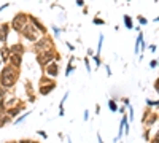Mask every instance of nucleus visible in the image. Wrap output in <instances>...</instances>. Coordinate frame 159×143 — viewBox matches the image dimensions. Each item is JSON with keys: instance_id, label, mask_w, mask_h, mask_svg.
<instances>
[{"instance_id": "25", "label": "nucleus", "mask_w": 159, "mask_h": 143, "mask_svg": "<svg viewBox=\"0 0 159 143\" xmlns=\"http://www.w3.org/2000/svg\"><path fill=\"white\" fill-rule=\"evenodd\" d=\"M11 121V119L10 118H8L7 116V114H3V116L2 118H0V127H3V126H5V124H8V122H10Z\"/></svg>"}, {"instance_id": "52", "label": "nucleus", "mask_w": 159, "mask_h": 143, "mask_svg": "<svg viewBox=\"0 0 159 143\" xmlns=\"http://www.w3.org/2000/svg\"><path fill=\"white\" fill-rule=\"evenodd\" d=\"M0 43H2V35H0Z\"/></svg>"}, {"instance_id": "13", "label": "nucleus", "mask_w": 159, "mask_h": 143, "mask_svg": "<svg viewBox=\"0 0 159 143\" xmlns=\"http://www.w3.org/2000/svg\"><path fill=\"white\" fill-rule=\"evenodd\" d=\"M26 53V48H24V45H21V43H16V45H13L10 46V54H19V56H22V54Z\"/></svg>"}, {"instance_id": "23", "label": "nucleus", "mask_w": 159, "mask_h": 143, "mask_svg": "<svg viewBox=\"0 0 159 143\" xmlns=\"http://www.w3.org/2000/svg\"><path fill=\"white\" fill-rule=\"evenodd\" d=\"M92 24H94V26H104V24H105V21H104V19H102V18H99V16H96V18H94V19H92Z\"/></svg>"}, {"instance_id": "54", "label": "nucleus", "mask_w": 159, "mask_h": 143, "mask_svg": "<svg viewBox=\"0 0 159 143\" xmlns=\"http://www.w3.org/2000/svg\"><path fill=\"white\" fill-rule=\"evenodd\" d=\"M32 143H38V142H32Z\"/></svg>"}, {"instance_id": "12", "label": "nucleus", "mask_w": 159, "mask_h": 143, "mask_svg": "<svg viewBox=\"0 0 159 143\" xmlns=\"http://www.w3.org/2000/svg\"><path fill=\"white\" fill-rule=\"evenodd\" d=\"M158 122V113L156 111H149V114L146 116V121H145V124H146V129H149V127H153L154 124Z\"/></svg>"}, {"instance_id": "3", "label": "nucleus", "mask_w": 159, "mask_h": 143, "mask_svg": "<svg viewBox=\"0 0 159 143\" xmlns=\"http://www.w3.org/2000/svg\"><path fill=\"white\" fill-rule=\"evenodd\" d=\"M56 56H57V53H56L53 48L46 49V51L37 54V62H38L40 67L45 68V65H48L49 62H56Z\"/></svg>"}, {"instance_id": "22", "label": "nucleus", "mask_w": 159, "mask_h": 143, "mask_svg": "<svg viewBox=\"0 0 159 143\" xmlns=\"http://www.w3.org/2000/svg\"><path fill=\"white\" fill-rule=\"evenodd\" d=\"M158 103H159V100H158V99H156V100L146 99V105H148V110H149V108H153V107L156 108V107H158Z\"/></svg>"}, {"instance_id": "1", "label": "nucleus", "mask_w": 159, "mask_h": 143, "mask_svg": "<svg viewBox=\"0 0 159 143\" xmlns=\"http://www.w3.org/2000/svg\"><path fill=\"white\" fill-rule=\"evenodd\" d=\"M18 78H19V70L18 68H13L10 65L2 67V72H0V86L7 91L11 89L16 84Z\"/></svg>"}, {"instance_id": "2", "label": "nucleus", "mask_w": 159, "mask_h": 143, "mask_svg": "<svg viewBox=\"0 0 159 143\" xmlns=\"http://www.w3.org/2000/svg\"><path fill=\"white\" fill-rule=\"evenodd\" d=\"M29 24V15L27 13H18V15L13 18V21L10 22V29H13L18 34H21V30L24 29V26Z\"/></svg>"}, {"instance_id": "5", "label": "nucleus", "mask_w": 159, "mask_h": 143, "mask_svg": "<svg viewBox=\"0 0 159 143\" xmlns=\"http://www.w3.org/2000/svg\"><path fill=\"white\" fill-rule=\"evenodd\" d=\"M21 35L24 37L26 40L32 41V43H35V41L38 40V32H37L30 24H26V26H24V29L21 30Z\"/></svg>"}, {"instance_id": "28", "label": "nucleus", "mask_w": 159, "mask_h": 143, "mask_svg": "<svg viewBox=\"0 0 159 143\" xmlns=\"http://www.w3.org/2000/svg\"><path fill=\"white\" fill-rule=\"evenodd\" d=\"M8 94H10V91L3 89V87H2V86H0V100H3V99H5V97H7V95H8Z\"/></svg>"}, {"instance_id": "9", "label": "nucleus", "mask_w": 159, "mask_h": 143, "mask_svg": "<svg viewBox=\"0 0 159 143\" xmlns=\"http://www.w3.org/2000/svg\"><path fill=\"white\" fill-rule=\"evenodd\" d=\"M22 108H24V105H22V102H19V103L16 105V107H13V108H10V110H7L5 114H7V116L10 118V119H13V118H16L18 114L22 111Z\"/></svg>"}, {"instance_id": "50", "label": "nucleus", "mask_w": 159, "mask_h": 143, "mask_svg": "<svg viewBox=\"0 0 159 143\" xmlns=\"http://www.w3.org/2000/svg\"><path fill=\"white\" fill-rule=\"evenodd\" d=\"M7 143H18V142H7Z\"/></svg>"}, {"instance_id": "11", "label": "nucleus", "mask_w": 159, "mask_h": 143, "mask_svg": "<svg viewBox=\"0 0 159 143\" xmlns=\"http://www.w3.org/2000/svg\"><path fill=\"white\" fill-rule=\"evenodd\" d=\"M10 24H7V22H3V24H0V35H2V43H5L8 40V34H10Z\"/></svg>"}, {"instance_id": "17", "label": "nucleus", "mask_w": 159, "mask_h": 143, "mask_svg": "<svg viewBox=\"0 0 159 143\" xmlns=\"http://www.w3.org/2000/svg\"><path fill=\"white\" fill-rule=\"evenodd\" d=\"M108 108H110V111L111 113H116V111H118V103H116V100L115 99H110L108 100Z\"/></svg>"}, {"instance_id": "30", "label": "nucleus", "mask_w": 159, "mask_h": 143, "mask_svg": "<svg viewBox=\"0 0 159 143\" xmlns=\"http://www.w3.org/2000/svg\"><path fill=\"white\" fill-rule=\"evenodd\" d=\"M51 30L54 32V37H59V34L62 32V29H59L57 26H51Z\"/></svg>"}, {"instance_id": "8", "label": "nucleus", "mask_w": 159, "mask_h": 143, "mask_svg": "<svg viewBox=\"0 0 159 143\" xmlns=\"http://www.w3.org/2000/svg\"><path fill=\"white\" fill-rule=\"evenodd\" d=\"M8 64H10V67L19 70V67L22 65V56H19V54H10V57H8Z\"/></svg>"}, {"instance_id": "14", "label": "nucleus", "mask_w": 159, "mask_h": 143, "mask_svg": "<svg viewBox=\"0 0 159 143\" xmlns=\"http://www.w3.org/2000/svg\"><path fill=\"white\" fill-rule=\"evenodd\" d=\"M2 103H3V107H5V111H7V110L16 107V105L19 103V100H18L16 97H10L8 100H2Z\"/></svg>"}, {"instance_id": "41", "label": "nucleus", "mask_w": 159, "mask_h": 143, "mask_svg": "<svg viewBox=\"0 0 159 143\" xmlns=\"http://www.w3.org/2000/svg\"><path fill=\"white\" fill-rule=\"evenodd\" d=\"M18 143H32V140H29V138H22V140H19Z\"/></svg>"}, {"instance_id": "18", "label": "nucleus", "mask_w": 159, "mask_h": 143, "mask_svg": "<svg viewBox=\"0 0 159 143\" xmlns=\"http://www.w3.org/2000/svg\"><path fill=\"white\" fill-rule=\"evenodd\" d=\"M104 38H105V37H104V34H100L99 35V45H97V49H96V56H100V51H102V45H104Z\"/></svg>"}, {"instance_id": "36", "label": "nucleus", "mask_w": 159, "mask_h": 143, "mask_svg": "<svg viewBox=\"0 0 159 143\" xmlns=\"http://www.w3.org/2000/svg\"><path fill=\"white\" fill-rule=\"evenodd\" d=\"M83 119H85V121L89 119V110H85V113H83Z\"/></svg>"}, {"instance_id": "33", "label": "nucleus", "mask_w": 159, "mask_h": 143, "mask_svg": "<svg viewBox=\"0 0 159 143\" xmlns=\"http://www.w3.org/2000/svg\"><path fill=\"white\" fill-rule=\"evenodd\" d=\"M148 49H149V51H151V53H156V51H158V45H154V43H151V45H149V46H148Z\"/></svg>"}, {"instance_id": "45", "label": "nucleus", "mask_w": 159, "mask_h": 143, "mask_svg": "<svg viewBox=\"0 0 159 143\" xmlns=\"http://www.w3.org/2000/svg\"><path fill=\"white\" fill-rule=\"evenodd\" d=\"M149 143H158V133L154 135V138H151V140H149Z\"/></svg>"}, {"instance_id": "15", "label": "nucleus", "mask_w": 159, "mask_h": 143, "mask_svg": "<svg viewBox=\"0 0 159 143\" xmlns=\"http://www.w3.org/2000/svg\"><path fill=\"white\" fill-rule=\"evenodd\" d=\"M8 57H10V48L8 46H2V49H0V61L5 64V62H8Z\"/></svg>"}, {"instance_id": "51", "label": "nucleus", "mask_w": 159, "mask_h": 143, "mask_svg": "<svg viewBox=\"0 0 159 143\" xmlns=\"http://www.w3.org/2000/svg\"><path fill=\"white\" fill-rule=\"evenodd\" d=\"M2 65H3V62H2V61H0V67H2Z\"/></svg>"}, {"instance_id": "27", "label": "nucleus", "mask_w": 159, "mask_h": 143, "mask_svg": "<svg viewBox=\"0 0 159 143\" xmlns=\"http://www.w3.org/2000/svg\"><path fill=\"white\" fill-rule=\"evenodd\" d=\"M85 65H86V72L88 73H91L92 72V67H91V62H89V57H85Z\"/></svg>"}, {"instance_id": "47", "label": "nucleus", "mask_w": 159, "mask_h": 143, "mask_svg": "<svg viewBox=\"0 0 159 143\" xmlns=\"http://www.w3.org/2000/svg\"><path fill=\"white\" fill-rule=\"evenodd\" d=\"M97 140H99V143H104V140H102V135L99 132H97Z\"/></svg>"}, {"instance_id": "40", "label": "nucleus", "mask_w": 159, "mask_h": 143, "mask_svg": "<svg viewBox=\"0 0 159 143\" xmlns=\"http://www.w3.org/2000/svg\"><path fill=\"white\" fill-rule=\"evenodd\" d=\"M105 70H107V75L111 76V68H110V65H105Z\"/></svg>"}, {"instance_id": "34", "label": "nucleus", "mask_w": 159, "mask_h": 143, "mask_svg": "<svg viewBox=\"0 0 159 143\" xmlns=\"http://www.w3.org/2000/svg\"><path fill=\"white\" fill-rule=\"evenodd\" d=\"M149 131H151V129H145V133H143L145 140H148V142H149Z\"/></svg>"}, {"instance_id": "20", "label": "nucleus", "mask_w": 159, "mask_h": 143, "mask_svg": "<svg viewBox=\"0 0 159 143\" xmlns=\"http://www.w3.org/2000/svg\"><path fill=\"white\" fill-rule=\"evenodd\" d=\"M32 111H30V110H29V111H26L24 114H21V116L19 118H18V119H15V121H13V124H21L22 121H24V119L27 118V116H29V114H30Z\"/></svg>"}, {"instance_id": "32", "label": "nucleus", "mask_w": 159, "mask_h": 143, "mask_svg": "<svg viewBox=\"0 0 159 143\" xmlns=\"http://www.w3.org/2000/svg\"><path fill=\"white\" fill-rule=\"evenodd\" d=\"M127 110H129V121H132V119L135 118V116H134V108L129 105V107H127Z\"/></svg>"}, {"instance_id": "49", "label": "nucleus", "mask_w": 159, "mask_h": 143, "mask_svg": "<svg viewBox=\"0 0 159 143\" xmlns=\"http://www.w3.org/2000/svg\"><path fill=\"white\" fill-rule=\"evenodd\" d=\"M65 114V110H59V116H64Z\"/></svg>"}, {"instance_id": "46", "label": "nucleus", "mask_w": 159, "mask_h": 143, "mask_svg": "<svg viewBox=\"0 0 159 143\" xmlns=\"http://www.w3.org/2000/svg\"><path fill=\"white\" fill-rule=\"evenodd\" d=\"M88 56H89V57H92V56H94V51H92V49L89 48V49H88Z\"/></svg>"}, {"instance_id": "53", "label": "nucleus", "mask_w": 159, "mask_h": 143, "mask_svg": "<svg viewBox=\"0 0 159 143\" xmlns=\"http://www.w3.org/2000/svg\"><path fill=\"white\" fill-rule=\"evenodd\" d=\"M68 143H73V142H72V140H68Z\"/></svg>"}, {"instance_id": "29", "label": "nucleus", "mask_w": 159, "mask_h": 143, "mask_svg": "<svg viewBox=\"0 0 159 143\" xmlns=\"http://www.w3.org/2000/svg\"><path fill=\"white\" fill-rule=\"evenodd\" d=\"M92 61H94V65L97 67V68H99L100 67V56H96V54H94V56H92Z\"/></svg>"}, {"instance_id": "48", "label": "nucleus", "mask_w": 159, "mask_h": 143, "mask_svg": "<svg viewBox=\"0 0 159 143\" xmlns=\"http://www.w3.org/2000/svg\"><path fill=\"white\" fill-rule=\"evenodd\" d=\"M96 113H97V114L100 113V105H97V107H96Z\"/></svg>"}, {"instance_id": "38", "label": "nucleus", "mask_w": 159, "mask_h": 143, "mask_svg": "<svg viewBox=\"0 0 159 143\" xmlns=\"http://www.w3.org/2000/svg\"><path fill=\"white\" fill-rule=\"evenodd\" d=\"M65 45H67V48H68V49H70V51H72V53L75 51V46H73L72 43H68V41H65Z\"/></svg>"}, {"instance_id": "21", "label": "nucleus", "mask_w": 159, "mask_h": 143, "mask_svg": "<svg viewBox=\"0 0 159 143\" xmlns=\"http://www.w3.org/2000/svg\"><path fill=\"white\" fill-rule=\"evenodd\" d=\"M73 70H75V65H73V64H67V67H65V73H64L65 78H68L70 73H72Z\"/></svg>"}, {"instance_id": "37", "label": "nucleus", "mask_w": 159, "mask_h": 143, "mask_svg": "<svg viewBox=\"0 0 159 143\" xmlns=\"http://www.w3.org/2000/svg\"><path fill=\"white\" fill-rule=\"evenodd\" d=\"M3 114H5V107H3V103L0 102V118H2Z\"/></svg>"}, {"instance_id": "44", "label": "nucleus", "mask_w": 159, "mask_h": 143, "mask_svg": "<svg viewBox=\"0 0 159 143\" xmlns=\"http://www.w3.org/2000/svg\"><path fill=\"white\" fill-rule=\"evenodd\" d=\"M158 89H159V81L156 80V81H154V91L158 92Z\"/></svg>"}, {"instance_id": "10", "label": "nucleus", "mask_w": 159, "mask_h": 143, "mask_svg": "<svg viewBox=\"0 0 159 143\" xmlns=\"http://www.w3.org/2000/svg\"><path fill=\"white\" fill-rule=\"evenodd\" d=\"M54 87H56V81L49 83V84H43V86L38 87V94H40V95H48L49 92L54 89Z\"/></svg>"}, {"instance_id": "16", "label": "nucleus", "mask_w": 159, "mask_h": 143, "mask_svg": "<svg viewBox=\"0 0 159 143\" xmlns=\"http://www.w3.org/2000/svg\"><path fill=\"white\" fill-rule=\"evenodd\" d=\"M123 21H124V26H126V29H134V24H132V18H130L129 15H124L123 16Z\"/></svg>"}, {"instance_id": "26", "label": "nucleus", "mask_w": 159, "mask_h": 143, "mask_svg": "<svg viewBox=\"0 0 159 143\" xmlns=\"http://www.w3.org/2000/svg\"><path fill=\"white\" fill-rule=\"evenodd\" d=\"M137 21H138V24L140 26H146L148 24V19H146V18H145V16H137Z\"/></svg>"}, {"instance_id": "24", "label": "nucleus", "mask_w": 159, "mask_h": 143, "mask_svg": "<svg viewBox=\"0 0 159 143\" xmlns=\"http://www.w3.org/2000/svg\"><path fill=\"white\" fill-rule=\"evenodd\" d=\"M54 80H51V78L48 76H41L40 78V86H43V84H49V83H53Z\"/></svg>"}, {"instance_id": "4", "label": "nucleus", "mask_w": 159, "mask_h": 143, "mask_svg": "<svg viewBox=\"0 0 159 143\" xmlns=\"http://www.w3.org/2000/svg\"><path fill=\"white\" fill-rule=\"evenodd\" d=\"M53 48V38L49 35H43L41 38H38L34 43V51L35 53H43L46 49H51Z\"/></svg>"}, {"instance_id": "6", "label": "nucleus", "mask_w": 159, "mask_h": 143, "mask_svg": "<svg viewBox=\"0 0 159 143\" xmlns=\"http://www.w3.org/2000/svg\"><path fill=\"white\" fill-rule=\"evenodd\" d=\"M29 22H30V26L34 27L37 32H38V34H41V35H48V29H46L43 22H41L40 19H37L35 16L29 15Z\"/></svg>"}, {"instance_id": "7", "label": "nucleus", "mask_w": 159, "mask_h": 143, "mask_svg": "<svg viewBox=\"0 0 159 143\" xmlns=\"http://www.w3.org/2000/svg\"><path fill=\"white\" fill-rule=\"evenodd\" d=\"M59 70H60V67L57 62H49L48 65H45V76H48V78L51 76V80H53V78L59 75Z\"/></svg>"}, {"instance_id": "42", "label": "nucleus", "mask_w": 159, "mask_h": 143, "mask_svg": "<svg viewBox=\"0 0 159 143\" xmlns=\"http://www.w3.org/2000/svg\"><path fill=\"white\" fill-rule=\"evenodd\" d=\"M8 7H10V3H5V5H2V7H0V11L7 10V8H8Z\"/></svg>"}, {"instance_id": "43", "label": "nucleus", "mask_w": 159, "mask_h": 143, "mask_svg": "<svg viewBox=\"0 0 159 143\" xmlns=\"http://www.w3.org/2000/svg\"><path fill=\"white\" fill-rule=\"evenodd\" d=\"M118 111H119V113H123V114H126V107L123 105V107H121V108H118Z\"/></svg>"}, {"instance_id": "31", "label": "nucleus", "mask_w": 159, "mask_h": 143, "mask_svg": "<svg viewBox=\"0 0 159 143\" xmlns=\"http://www.w3.org/2000/svg\"><path fill=\"white\" fill-rule=\"evenodd\" d=\"M149 68H158V59H151V61H149Z\"/></svg>"}, {"instance_id": "19", "label": "nucleus", "mask_w": 159, "mask_h": 143, "mask_svg": "<svg viewBox=\"0 0 159 143\" xmlns=\"http://www.w3.org/2000/svg\"><path fill=\"white\" fill-rule=\"evenodd\" d=\"M143 41V32L140 30L138 35H137V40H135V53H138V48H140V43Z\"/></svg>"}, {"instance_id": "35", "label": "nucleus", "mask_w": 159, "mask_h": 143, "mask_svg": "<svg viewBox=\"0 0 159 143\" xmlns=\"http://www.w3.org/2000/svg\"><path fill=\"white\" fill-rule=\"evenodd\" d=\"M37 133H38L40 137H43V138H48V133H46L45 131H37Z\"/></svg>"}, {"instance_id": "39", "label": "nucleus", "mask_w": 159, "mask_h": 143, "mask_svg": "<svg viewBox=\"0 0 159 143\" xmlns=\"http://www.w3.org/2000/svg\"><path fill=\"white\" fill-rule=\"evenodd\" d=\"M77 5L81 7V8H85V0H77Z\"/></svg>"}]
</instances>
